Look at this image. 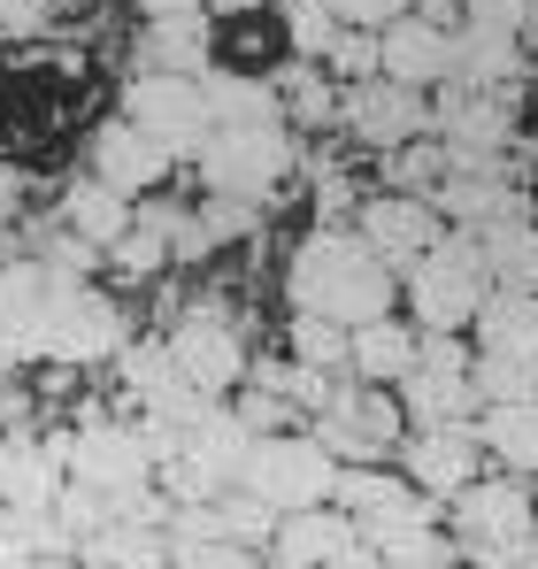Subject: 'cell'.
<instances>
[{
  "label": "cell",
  "mask_w": 538,
  "mask_h": 569,
  "mask_svg": "<svg viewBox=\"0 0 538 569\" xmlns=\"http://www.w3.org/2000/svg\"><path fill=\"white\" fill-rule=\"evenodd\" d=\"M292 308H308V316H339L347 331L361 323H377V316H392V300H400V270L361 239V231H308L300 239V254H292Z\"/></svg>",
  "instance_id": "6da1fadb"
},
{
  "label": "cell",
  "mask_w": 538,
  "mask_h": 569,
  "mask_svg": "<svg viewBox=\"0 0 538 569\" xmlns=\"http://www.w3.org/2000/svg\"><path fill=\"white\" fill-rule=\"evenodd\" d=\"M447 508H454L461 562H477V569H531V555H538V500L524 492L516 470L461 485Z\"/></svg>",
  "instance_id": "7a4b0ae2"
},
{
  "label": "cell",
  "mask_w": 538,
  "mask_h": 569,
  "mask_svg": "<svg viewBox=\"0 0 538 569\" xmlns=\"http://www.w3.org/2000/svg\"><path fill=\"white\" fill-rule=\"evenodd\" d=\"M408 292V316H416V331H461V323H477V308L492 300V270H485V247H477V231H461L454 223L447 239L400 278Z\"/></svg>",
  "instance_id": "3957f363"
},
{
  "label": "cell",
  "mask_w": 538,
  "mask_h": 569,
  "mask_svg": "<svg viewBox=\"0 0 538 569\" xmlns=\"http://www.w3.org/2000/svg\"><path fill=\"white\" fill-rule=\"evenodd\" d=\"M292 131L285 123H216L208 147H200V186L223 192V200H255L262 208L269 192L292 178Z\"/></svg>",
  "instance_id": "277c9868"
},
{
  "label": "cell",
  "mask_w": 538,
  "mask_h": 569,
  "mask_svg": "<svg viewBox=\"0 0 538 569\" xmlns=\"http://www.w3.org/2000/svg\"><path fill=\"white\" fill-rule=\"evenodd\" d=\"M339 485V455L316 439V431H262L255 439V462H247V492L269 500L277 516H300V508H323Z\"/></svg>",
  "instance_id": "5b68a950"
},
{
  "label": "cell",
  "mask_w": 538,
  "mask_h": 569,
  "mask_svg": "<svg viewBox=\"0 0 538 569\" xmlns=\"http://www.w3.org/2000/svg\"><path fill=\"white\" fill-rule=\"evenodd\" d=\"M316 439L339 455V462H385V455H400V439H408V408L385 392V385L369 378H347L331 385V400L316 408Z\"/></svg>",
  "instance_id": "8992f818"
},
{
  "label": "cell",
  "mask_w": 538,
  "mask_h": 569,
  "mask_svg": "<svg viewBox=\"0 0 538 569\" xmlns=\"http://www.w3.org/2000/svg\"><path fill=\"white\" fill-rule=\"evenodd\" d=\"M123 116L170 154V162H200L208 131H216V108H208V86L200 78H178V70H139L123 86Z\"/></svg>",
  "instance_id": "52a82bcc"
},
{
  "label": "cell",
  "mask_w": 538,
  "mask_h": 569,
  "mask_svg": "<svg viewBox=\"0 0 538 569\" xmlns=\"http://www.w3.org/2000/svg\"><path fill=\"white\" fill-rule=\"evenodd\" d=\"M339 123L355 131L361 147H408V139H424V131H439V108L424 86H400V78H369V86H347L339 100Z\"/></svg>",
  "instance_id": "ba28073f"
},
{
  "label": "cell",
  "mask_w": 538,
  "mask_h": 569,
  "mask_svg": "<svg viewBox=\"0 0 538 569\" xmlns=\"http://www.w3.org/2000/svg\"><path fill=\"white\" fill-rule=\"evenodd\" d=\"M355 231L408 278L439 239H447L454 223L439 216V200H424V192H377V200H361V216H355Z\"/></svg>",
  "instance_id": "9c48e42d"
},
{
  "label": "cell",
  "mask_w": 538,
  "mask_h": 569,
  "mask_svg": "<svg viewBox=\"0 0 538 569\" xmlns=\"http://www.w3.org/2000/svg\"><path fill=\"white\" fill-rule=\"evenodd\" d=\"M516 108L500 93H461L447 100V116H439V139H447L454 170H508V147H516Z\"/></svg>",
  "instance_id": "30bf717a"
},
{
  "label": "cell",
  "mask_w": 538,
  "mask_h": 569,
  "mask_svg": "<svg viewBox=\"0 0 538 569\" xmlns=\"http://www.w3.org/2000/svg\"><path fill=\"white\" fill-rule=\"evenodd\" d=\"M170 355H178L185 378L200 385V392H216V400H223V392H239V385L255 378L239 323H223V316H208V308H200V316H185L178 331H170Z\"/></svg>",
  "instance_id": "8fae6325"
},
{
  "label": "cell",
  "mask_w": 538,
  "mask_h": 569,
  "mask_svg": "<svg viewBox=\"0 0 538 569\" xmlns=\"http://www.w3.org/2000/svg\"><path fill=\"white\" fill-rule=\"evenodd\" d=\"M400 470L416 477L431 500H454L461 485H477V477H485V439H477V423L408 431V439H400Z\"/></svg>",
  "instance_id": "7c38bea8"
},
{
  "label": "cell",
  "mask_w": 538,
  "mask_h": 569,
  "mask_svg": "<svg viewBox=\"0 0 538 569\" xmlns=\"http://www.w3.org/2000/svg\"><path fill=\"white\" fill-rule=\"evenodd\" d=\"M123 347H131L123 339V308L108 292H92V284H70L62 308H54V331H47V362H108Z\"/></svg>",
  "instance_id": "4fadbf2b"
},
{
  "label": "cell",
  "mask_w": 538,
  "mask_h": 569,
  "mask_svg": "<svg viewBox=\"0 0 538 569\" xmlns=\"http://www.w3.org/2000/svg\"><path fill=\"white\" fill-rule=\"evenodd\" d=\"M377 47H385V78H400V86H447L454 78V23L439 16H424V8H408V16H392L385 31H377Z\"/></svg>",
  "instance_id": "5bb4252c"
},
{
  "label": "cell",
  "mask_w": 538,
  "mask_h": 569,
  "mask_svg": "<svg viewBox=\"0 0 538 569\" xmlns=\"http://www.w3.org/2000/svg\"><path fill=\"white\" fill-rule=\"evenodd\" d=\"M92 178L139 200V192H155L162 178H170V154H162L131 116H116V123H100V131H92Z\"/></svg>",
  "instance_id": "9a60e30c"
},
{
  "label": "cell",
  "mask_w": 538,
  "mask_h": 569,
  "mask_svg": "<svg viewBox=\"0 0 538 569\" xmlns=\"http://www.w3.org/2000/svg\"><path fill=\"white\" fill-rule=\"evenodd\" d=\"M524 31H492V23H461L454 31V78L447 86H469V93H508L524 78Z\"/></svg>",
  "instance_id": "2e32d148"
},
{
  "label": "cell",
  "mask_w": 538,
  "mask_h": 569,
  "mask_svg": "<svg viewBox=\"0 0 538 569\" xmlns=\"http://www.w3.org/2000/svg\"><path fill=\"white\" fill-rule=\"evenodd\" d=\"M170 555H178V547H170V531H162L155 516H108L86 547H78L86 569H162Z\"/></svg>",
  "instance_id": "e0dca14e"
},
{
  "label": "cell",
  "mask_w": 538,
  "mask_h": 569,
  "mask_svg": "<svg viewBox=\"0 0 538 569\" xmlns=\"http://www.w3.org/2000/svg\"><path fill=\"white\" fill-rule=\"evenodd\" d=\"M208 54H216V39H208V8H200V16H147V23H139V70L200 78Z\"/></svg>",
  "instance_id": "ac0fdd59"
},
{
  "label": "cell",
  "mask_w": 538,
  "mask_h": 569,
  "mask_svg": "<svg viewBox=\"0 0 538 569\" xmlns=\"http://www.w3.org/2000/svg\"><path fill=\"white\" fill-rule=\"evenodd\" d=\"M62 462H70V447L8 439L0 447V508H54L62 500Z\"/></svg>",
  "instance_id": "d6986e66"
},
{
  "label": "cell",
  "mask_w": 538,
  "mask_h": 569,
  "mask_svg": "<svg viewBox=\"0 0 538 569\" xmlns=\"http://www.w3.org/2000/svg\"><path fill=\"white\" fill-rule=\"evenodd\" d=\"M431 200H439V216L461 223V231H485L500 216H524V192L508 186V170H454Z\"/></svg>",
  "instance_id": "ffe728a7"
},
{
  "label": "cell",
  "mask_w": 538,
  "mask_h": 569,
  "mask_svg": "<svg viewBox=\"0 0 538 569\" xmlns=\"http://www.w3.org/2000/svg\"><path fill=\"white\" fill-rule=\"evenodd\" d=\"M355 539V516L339 508V500H323V508H300V516H277V531H269V547H277V562H308L323 569L339 547Z\"/></svg>",
  "instance_id": "44dd1931"
},
{
  "label": "cell",
  "mask_w": 538,
  "mask_h": 569,
  "mask_svg": "<svg viewBox=\"0 0 538 569\" xmlns=\"http://www.w3.org/2000/svg\"><path fill=\"white\" fill-rule=\"evenodd\" d=\"M477 347L516 355V362H538V292L492 284V300L477 308Z\"/></svg>",
  "instance_id": "7402d4cb"
},
{
  "label": "cell",
  "mask_w": 538,
  "mask_h": 569,
  "mask_svg": "<svg viewBox=\"0 0 538 569\" xmlns=\"http://www.w3.org/2000/svg\"><path fill=\"white\" fill-rule=\"evenodd\" d=\"M477 247H485V270L492 284H516V292H538V216H500V223H485L477 231Z\"/></svg>",
  "instance_id": "603a6c76"
},
{
  "label": "cell",
  "mask_w": 538,
  "mask_h": 569,
  "mask_svg": "<svg viewBox=\"0 0 538 569\" xmlns=\"http://www.w3.org/2000/svg\"><path fill=\"white\" fill-rule=\"evenodd\" d=\"M477 439L500 470L538 477V400H508V408H477Z\"/></svg>",
  "instance_id": "cb8c5ba5"
},
{
  "label": "cell",
  "mask_w": 538,
  "mask_h": 569,
  "mask_svg": "<svg viewBox=\"0 0 538 569\" xmlns=\"http://www.w3.org/2000/svg\"><path fill=\"white\" fill-rule=\"evenodd\" d=\"M139 216H131V192H116V186H100V178H86V186H70L62 192V231H78V239H92L100 254L131 231Z\"/></svg>",
  "instance_id": "d4e9b609"
},
{
  "label": "cell",
  "mask_w": 538,
  "mask_h": 569,
  "mask_svg": "<svg viewBox=\"0 0 538 569\" xmlns=\"http://www.w3.org/2000/svg\"><path fill=\"white\" fill-rule=\"evenodd\" d=\"M277 100H285V123H308V131L339 123V78H331V62H308V54L277 62Z\"/></svg>",
  "instance_id": "484cf974"
},
{
  "label": "cell",
  "mask_w": 538,
  "mask_h": 569,
  "mask_svg": "<svg viewBox=\"0 0 538 569\" xmlns=\"http://www.w3.org/2000/svg\"><path fill=\"white\" fill-rule=\"evenodd\" d=\"M416 355H424V331H408L400 316H377L355 331V378L369 385H400L416 370Z\"/></svg>",
  "instance_id": "4316f807"
},
{
  "label": "cell",
  "mask_w": 538,
  "mask_h": 569,
  "mask_svg": "<svg viewBox=\"0 0 538 569\" xmlns=\"http://www.w3.org/2000/svg\"><path fill=\"white\" fill-rule=\"evenodd\" d=\"M200 86H208V108H216V123H285V100L269 78L255 70H200Z\"/></svg>",
  "instance_id": "83f0119b"
},
{
  "label": "cell",
  "mask_w": 538,
  "mask_h": 569,
  "mask_svg": "<svg viewBox=\"0 0 538 569\" xmlns=\"http://www.w3.org/2000/svg\"><path fill=\"white\" fill-rule=\"evenodd\" d=\"M292 362H308V370H355V331L339 323V316H308V308H292Z\"/></svg>",
  "instance_id": "f1b7e54d"
},
{
  "label": "cell",
  "mask_w": 538,
  "mask_h": 569,
  "mask_svg": "<svg viewBox=\"0 0 538 569\" xmlns=\"http://www.w3.org/2000/svg\"><path fill=\"white\" fill-rule=\"evenodd\" d=\"M277 16H285V47H292V54H308V62H331L339 31H347L331 0H277Z\"/></svg>",
  "instance_id": "f546056e"
},
{
  "label": "cell",
  "mask_w": 538,
  "mask_h": 569,
  "mask_svg": "<svg viewBox=\"0 0 538 569\" xmlns=\"http://www.w3.org/2000/svg\"><path fill=\"white\" fill-rule=\"evenodd\" d=\"M454 178V154H447V139L439 131H424V139H408V147H392V192H431Z\"/></svg>",
  "instance_id": "4dcf8cb0"
},
{
  "label": "cell",
  "mask_w": 538,
  "mask_h": 569,
  "mask_svg": "<svg viewBox=\"0 0 538 569\" xmlns=\"http://www.w3.org/2000/svg\"><path fill=\"white\" fill-rule=\"evenodd\" d=\"M377 547H385V569H454L461 562V539L439 531V523H408V531H392Z\"/></svg>",
  "instance_id": "1f68e13d"
},
{
  "label": "cell",
  "mask_w": 538,
  "mask_h": 569,
  "mask_svg": "<svg viewBox=\"0 0 538 569\" xmlns=\"http://www.w3.org/2000/svg\"><path fill=\"white\" fill-rule=\"evenodd\" d=\"M477 400L485 408H508V400H538V362H516V355H492V347H477Z\"/></svg>",
  "instance_id": "d6a6232c"
},
{
  "label": "cell",
  "mask_w": 538,
  "mask_h": 569,
  "mask_svg": "<svg viewBox=\"0 0 538 569\" xmlns=\"http://www.w3.org/2000/svg\"><path fill=\"white\" fill-rule=\"evenodd\" d=\"M123 385H131L139 400H162L170 385H185L178 355H170V339H155V347H123Z\"/></svg>",
  "instance_id": "836d02e7"
},
{
  "label": "cell",
  "mask_w": 538,
  "mask_h": 569,
  "mask_svg": "<svg viewBox=\"0 0 538 569\" xmlns=\"http://www.w3.org/2000/svg\"><path fill=\"white\" fill-rule=\"evenodd\" d=\"M331 78L339 86H369V78H385V47H377V31H339V47H331Z\"/></svg>",
  "instance_id": "e575fe53"
},
{
  "label": "cell",
  "mask_w": 538,
  "mask_h": 569,
  "mask_svg": "<svg viewBox=\"0 0 538 569\" xmlns=\"http://www.w3.org/2000/svg\"><path fill=\"white\" fill-rule=\"evenodd\" d=\"M170 547H178L170 569H262V555L247 539H170Z\"/></svg>",
  "instance_id": "d590c367"
},
{
  "label": "cell",
  "mask_w": 538,
  "mask_h": 569,
  "mask_svg": "<svg viewBox=\"0 0 538 569\" xmlns=\"http://www.w3.org/2000/svg\"><path fill=\"white\" fill-rule=\"evenodd\" d=\"M200 231H208V247H216V239H239V231H255V200H223V192H208V208H200Z\"/></svg>",
  "instance_id": "8d00e7d4"
},
{
  "label": "cell",
  "mask_w": 538,
  "mask_h": 569,
  "mask_svg": "<svg viewBox=\"0 0 538 569\" xmlns=\"http://www.w3.org/2000/svg\"><path fill=\"white\" fill-rule=\"evenodd\" d=\"M339 8V23H355V31H385L392 16H408L416 0H331Z\"/></svg>",
  "instance_id": "74e56055"
},
{
  "label": "cell",
  "mask_w": 538,
  "mask_h": 569,
  "mask_svg": "<svg viewBox=\"0 0 538 569\" xmlns=\"http://www.w3.org/2000/svg\"><path fill=\"white\" fill-rule=\"evenodd\" d=\"M47 23H54V0H0V31L23 39V31H47Z\"/></svg>",
  "instance_id": "f35d334b"
},
{
  "label": "cell",
  "mask_w": 538,
  "mask_h": 569,
  "mask_svg": "<svg viewBox=\"0 0 538 569\" xmlns=\"http://www.w3.org/2000/svg\"><path fill=\"white\" fill-rule=\"evenodd\" d=\"M323 569H385V547H377V539H361V531H355V539H347V547H339V555H331Z\"/></svg>",
  "instance_id": "ab89813d"
},
{
  "label": "cell",
  "mask_w": 538,
  "mask_h": 569,
  "mask_svg": "<svg viewBox=\"0 0 538 569\" xmlns=\"http://www.w3.org/2000/svg\"><path fill=\"white\" fill-rule=\"evenodd\" d=\"M208 8H216V23H231V16H269L277 0H208Z\"/></svg>",
  "instance_id": "60d3db41"
},
{
  "label": "cell",
  "mask_w": 538,
  "mask_h": 569,
  "mask_svg": "<svg viewBox=\"0 0 538 569\" xmlns=\"http://www.w3.org/2000/svg\"><path fill=\"white\" fill-rule=\"evenodd\" d=\"M208 0H139V16H200Z\"/></svg>",
  "instance_id": "b9f144b4"
},
{
  "label": "cell",
  "mask_w": 538,
  "mask_h": 569,
  "mask_svg": "<svg viewBox=\"0 0 538 569\" xmlns=\"http://www.w3.org/2000/svg\"><path fill=\"white\" fill-rule=\"evenodd\" d=\"M262 569H308V562H277V555H269V562H262Z\"/></svg>",
  "instance_id": "7bdbcfd3"
},
{
  "label": "cell",
  "mask_w": 538,
  "mask_h": 569,
  "mask_svg": "<svg viewBox=\"0 0 538 569\" xmlns=\"http://www.w3.org/2000/svg\"><path fill=\"white\" fill-rule=\"evenodd\" d=\"M531 216H538V200H531Z\"/></svg>",
  "instance_id": "ee69618b"
},
{
  "label": "cell",
  "mask_w": 538,
  "mask_h": 569,
  "mask_svg": "<svg viewBox=\"0 0 538 569\" xmlns=\"http://www.w3.org/2000/svg\"><path fill=\"white\" fill-rule=\"evenodd\" d=\"M531 569H538V555H531Z\"/></svg>",
  "instance_id": "f6af8a7d"
}]
</instances>
